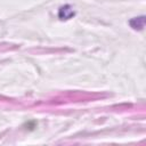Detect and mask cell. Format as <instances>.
Returning a JSON list of instances; mask_svg holds the SVG:
<instances>
[{"label": "cell", "instance_id": "6da1fadb", "mask_svg": "<svg viewBox=\"0 0 146 146\" xmlns=\"http://www.w3.org/2000/svg\"><path fill=\"white\" fill-rule=\"evenodd\" d=\"M74 15H75V13H74L73 8L70 5H65V6L60 7L59 10H58V17L60 19H70Z\"/></svg>", "mask_w": 146, "mask_h": 146}, {"label": "cell", "instance_id": "7a4b0ae2", "mask_svg": "<svg viewBox=\"0 0 146 146\" xmlns=\"http://www.w3.org/2000/svg\"><path fill=\"white\" fill-rule=\"evenodd\" d=\"M130 26L133 29V30H141L144 27V24H145V17L144 16H139V17H135L132 18L130 22H129Z\"/></svg>", "mask_w": 146, "mask_h": 146}]
</instances>
